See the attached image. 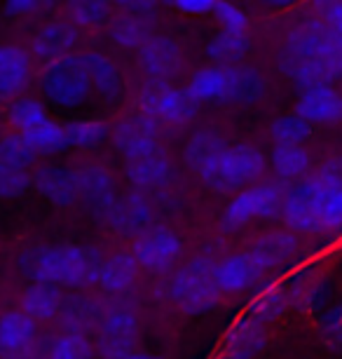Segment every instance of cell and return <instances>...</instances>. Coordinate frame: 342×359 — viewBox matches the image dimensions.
<instances>
[{"instance_id": "1", "label": "cell", "mask_w": 342, "mask_h": 359, "mask_svg": "<svg viewBox=\"0 0 342 359\" xmlns=\"http://www.w3.org/2000/svg\"><path fill=\"white\" fill-rule=\"evenodd\" d=\"M277 69L300 90L342 78L338 47L324 19L312 15L286 31L277 50Z\"/></svg>"}, {"instance_id": "2", "label": "cell", "mask_w": 342, "mask_h": 359, "mask_svg": "<svg viewBox=\"0 0 342 359\" xmlns=\"http://www.w3.org/2000/svg\"><path fill=\"white\" fill-rule=\"evenodd\" d=\"M101 259L94 249L78 245H40L19 256V268L31 282L59 287H90L99 282Z\"/></svg>"}, {"instance_id": "3", "label": "cell", "mask_w": 342, "mask_h": 359, "mask_svg": "<svg viewBox=\"0 0 342 359\" xmlns=\"http://www.w3.org/2000/svg\"><path fill=\"white\" fill-rule=\"evenodd\" d=\"M185 90L197 104L251 106L265 97L267 78L251 64H211L194 71Z\"/></svg>"}, {"instance_id": "4", "label": "cell", "mask_w": 342, "mask_h": 359, "mask_svg": "<svg viewBox=\"0 0 342 359\" xmlns=\"http://www.w3.org/2000/svg\"><path fill=\"white\" fill-rule=\"evenodd\" d=\"M267 169V158L258 146L239 141V144H227L225 151L211 162L204 172L197 174L206 188L213 193L230 195L239 193L244 188L253 186Z\"/></svg>"}, {"instance_id": "5", "label": "cell", "mask_w": 342, "mask_h": 359, "mask_svg": "<svg viewBox=\"0 0 342 359\" xmlns=\"http://www.w3.org/2000/svg\"><path fill=\"white\" fill-rule=\"evenodd\" d=\"M338 179H340V167L333 165L312 176H305L303 181H298L291 191H286L281 221L293 233H305V235L321 233V212H324L326 198Z\"/></svg>"}, {"instance_id": "6", "label": "cell", "mask_w": 342, "mask_h": 359, "mask_svg": "<svg viewBox=\"0 0 342 359\" xmlns=\"http://www.w3.org/2000/svg\"><path fill=\"white\" fill-rule=\"evenodd\" d=\"M213 263L206 256L183 263L169 280V298L180 313L185 315H204L211 313L220 303V291L213 273Z\"/></svg>"}, {"instance_id": "7", "label": "cell", "mask_w": 342, "mask_h": 359, "mask_svg": "<svg viewBox=\"0 0 342 359\" xmlns=\"http://www.w3.org/2000/svg\"><path fill=\"white\" fill-rule=\"evenodd\" d=\"M38 87L47 104L62 108V111H76V108L85 106L94 94L83 54H73V57L45 64V69L40 71Z\"/></svg>"}, {"instance_id": "8", "label": "cell", "mask_w": 342, "mask_h": 359, "mask_svg": "<svg viewBox=\"0 0 342 359\" xmlns=\"http://www.w3.org/2000/svg\"><path fill=\"white\" fill-rule=\"evenodd\" d=\"M284 198L286 193L279 184L244 188L225 205L223 214H220V228L225 233H234V230L249 226L251 221H270L274 216H281Z\"/></svg>"}, {"instance_id": "9", "label": "cell", "mask_w": 342, "mask_h": 359, "mask_svg": "<svg viewBox=\"0 0 342 359\" xmlns=\"http://www.w3.org/2000/svg\"><path fill=\"white\" fill-rule=\"evenodd\" d=\"M138 111L150 115L159 125L180 127L197 118L199 104L187 90L173 87L171 83L148 80L138 92Z\"/></svg>"}, {"instance_id": "10", "label": "cell", "mask_w": 342, "mask_h": 359, "mask_svg": "<svg viewBox=\"0 0 342 359\" xmlns=\"http://www.w3.org/2000/svg\"><path fill=\"white\" fill-rule=\"evenodd\" d=\"M159 127L162 125H159L157 120H152L150 115H145L141 111L124 115V118L117 120L111 132L113 148H115L127 162L162 151V148H159Z\"/></svg>"}, {"instance_id": "11", "label": "cell", "mask_w": 342, "mask_h": 359, "mask_svg": "<svg viewBox=\"0 0 342 359\" xmlns=\"http://www.w3.org/2000/svg\"><path fill=\"white\" fill-rule=\"evenodd\" d=\"M131 254L143 270L169 273L178 263L180 254H183V242L171 228L150 226L148 230L136 235V240L131 245Z\"/></svg>"}, {"instance_id": "12", "label": "cell", "mask_w": 342, "mask_h": 359, "mask_svg": "<svg viewBox=\"0 0 342 359\" xmlns=\"http://www.w3.org/2000/svg\"><path fill=\"white\" fill-rule=\"evenodd\" d=\"M138 336V317L131 310H111L97 329V352L104 359L127 357L136 352Z\"/></svg>"}, {"instance_id": "13", "label": "cell", "mask_w": 342, "mask_h": 359, "mask_svg": "<svg viewBox=\"0 0 342 359\" xmlns=\"http://www.w3.org/2000/svg\"><path fill=\"white\" fill-rule=\"evenodd\" d=\"M138 69L143 76L155 83H171L173 78L183 71V50L169 36H152L136 52Z\"/></svg>"}, {"instance_id": "14", "label": "cell", "mask_w": 342, "mask_h": 359, "mask_svg": "<svg viewBox=\"0 0 342 359\" xmlns=\"http://www.w3.org/2000/svg\"><path fill=\"white\" fill-rule=\"evenodd\" d=\"M78 172V191H80V202L85 205L87 212H92L99 219H106L111 212V207L115 205L117 186L115 176L101 165H85L76 169Z\"/></svg>"}, {"instance_id": "15", "label": "cell", "mask_w": 342, "mask_h": 359, "mask_svg": "<svg viewBox=\"0 0 342 359\" xmlns=\"http://www.w3.org/2000/svg\"><path fill=\"white\" fill-rule=\"evenodd\" d=\"M80 45V29L69 19H52L43 24L31 40V54L45 64L73 57Z\"/></svg>"}, {"instance_id": "16", "label": "cell", "mask_w": 342, "mask_h": 359, "mask_svg": "<svg viewBox=\"0 0 342 359\" xmlns=\"http://www.w3.org/2000/svg\"><path fill=\"white\" fill-rule=\"evenodd\" d=\"M38 322L24 310L0 315V359H29L36 350Z\"/></svg>"}, {"instance_id": "17", "label": "cell", "mask_w": 342, "mask_h": 359, "mask_svg": "<svg viewBox=\"0 0 342 359\" xmlns=\"http://www.w3.org/2000/svg\"><path fill=\"white\" fill-rule=\"evenodd\" d=\"M152 219H155V209L148 195L143 191H131L120 195L104 221L122 235H141L150 228Z\"/></svg>"}, {"instance_id": "18", "label": "cell", "mask_w": 342, "mask_h": 359, "mask_svg": "<svg viewBox=\"0 0 342 359\" xmlns=\"http://www.w3.org/2000/svg\"><path fill=\"white\" fill-rule=\"evenodd\" d=\"M296 113L312 125H335L342 120V92L333 83H319L300 90Z\"/></svg>"}, {"instance_id": "19", "label": "cell", "mask_w": 342, "mask_h": 359, "mask_svg": "<svg viewBox=\"0 0 342 359\" xmlns=\"http://www.w3.org/2000/svg\"><path fill=\"white\" fill-rule=\"evenodd\" d=\"M213 273H216V282L223 294H241V291L256 287L263 280L265 270L260 268L256 256L246 249V252L227 254L216 261Z\"/></svg>"}, {"instance_id": "20", "label": "cell", "mask_w": 342, "mask_h": 359, "mask_svg": "<svg viewBox=\"0 0 342 359\" xmlns=\"http://www.w3.org/2000/svg\"><path fill=\"white\" fill-rule=\"evenodd\" d=\"M33 188L57 207H71L80 200L78 172L62 165L38 167L33 174Z\"/></svg>"}, {"instance_id": "21", "label": "cell", "mask_w": 342, "mask_h": 359, "mask_svg": "<svg viewBox=\"0 0 342 359\" xmlns=\"http://www.w3.org/2000/svg\"><path fill=\"white\" fill-rule=\"evenodd\" d=\"M270 334H267V324L260 322L256 315L246 313L227 329L223 338L225 355L239 357V359H253L265 350Z\"/></svg>"}, {"instance_id": "22", "label": "cell", "mask_w": 342, "mask_h": 359, "mask_svg": "<svg viewBox=\"0 0 342 359\" xmlns=\"http://www.w3.org/2000/svg\"><path fill=\"white\" fill-rule=\"evenodd\" d=\"M173 165L169 160V155L157 151L152 155H145V158L138 160H129L124 167V176L127 181L134 186V191H162L173 181Z\"/></svg>"}, {"instance_id": "23", "label": "cell", "mask_w": 342, "mask_h": 359, "mask_svg": "<svg viewBox=\"0 0 342 359\" xmlns=\"http://www.w3.org/2000/svg\"><path fill=\"white\" fill-rule=\"evenodd\" d=\"M33 76L31 54L19 45H0V99L22 97Z\"/></svg>"}, {"instance_id": "24", "label": "cell", "mask_w": 342, "mask_h": 359, "mask_svg": "<svg viewBox=\"0 0 342 359\" xmlns=\"http://www.w3.org/2000/svg\"><path fill=\"white\" fill-rule=\"evenodd\" d=\"M249 252L256 256L260 268L265 273L288 266L300 254V240L293 235V230H270L260 235L251 245Z\"/></svg>"}, {"instance_id": "25", "label": "cell", "mask_w": 342, "mask_h": 359, "mask_svg": "<svg viewBox=\"0 0 342 359\" xmlns=\"http://www.w3.org/2000/svg\"><path fill=\"white\" fill-rule=\"evenodd\" d=\"M85 69L90 73L94 94H99L106 101H117L124 92V80L120 73L117 64L113 62L108 54L101 52H85L83 54Z\"/></svg>"}, {"instance_id": "26", "label": "cell", "mask_w": 342, "mask_h": 359, "mask_svg": "<svg viewBox=\"0 0 342 359\" xmlns=\"http://www.w3.org/2000/svg\"><path fill=\"white\" fill-rule=\"evenodd\" d=\"M64 294L59 284L52 282H31L24 289L22 310L36 322H52L59 320L64 310Z\"/></svg>"}, {"instance_id": "27", "label": "cell", "mask_w": 342, "mask_h": 359, "mask_svg": "<svg viewBox=\"0 0 342 359\" xmlns=\"http://www.w3.org/2000/svg\"><path fill=\"white\" fill-rule=\"evenodd\" d=\"M155 36L152 33V17L136 15V12H122L108 22V38L113 45L122 50H141L148 40Z\"/></svg>"}, {"instance_id": "28", "label": "cell", "mask_w": 342, "mask_h": 359, "mask_svg": "<svg viewBox=\"0 0 342 359\" xmlns=\"http://www.w3.org/2000/svg\"><path fill=\"white\" fill-rule=\"evenodd\" d=\"M138 270L141 266L131 252H115L101 263L97 284L104 291H108V294H124V291H129L136 284Z\"/></svg>"}, {"instance_id": "29", "label": "cell", "mask_w": 342, "mask_h": 359, "mask_svg": "<svg viewBox=\"0 0 342 359\" xmlns=\"http://www.w3.org/2000/svg\"><path fill=\"white\" fill-rule=\"evenodd\" d=\"M291 308L317 310L326 298V275L319 268H305L286 282Z\"/></svg>"}, {"instance_id": "30", "label": "cell", "mask_w": 342, "mask_h": 359, "mask_svg": "<svg viewBox=\"0 0 342 359\" xmlns=\"http://www.w3.org/2000/svg\"><path fill=\"white\" fill-rule=\"evenodd\" d=\"M227 141L213 130H199L185 141L183 148V162L192 174L204 172L220 153L225 151Z\"/></svg>"}, {"instance_id": "31", "label": "cell", "mask_w": 342, "mask_h": 359, "mask_svg": "<svg viewBox=\"0 0 342 359\" xmlns=\"http://www.w3.org/2000/svg\"><path fill=\"white\" fill-rule=\"evenodd\" d=\"M249 52H251L249 31L220 29L216 36L209 40V45H206V57H209L213 64H220V66L241 64Z\"/></svg>"}, {"instance_id": "32", "label": "cell", "mask_w": 342, "mask_h": 359, "mask_svg": "<svg viewBox=\"0 0 342 359\" xmlns=\"http://www.w3.org/2000/svg\"><path fill=\"white\" fill-rule=\"evenodd\" d=\"M59 320H62V327L69 331V334H87V331H97L104 317H101V308L97 306V301L76 296L64 303V310H62V315H59Z\"/></svg>"}, {"instance_id": "33", "label": "cell", "mask_w": 342, "mask_h": 359, "mask_svg": "<svg viewBox=\"0 0 342 359\" xmlns=\"http://www.w3.org/2000/svg\"><path fill=\"white\" fill-rule=\"evenodd\" d=\"M270 165L279 181L305 179L312 167V153L305 146H274L270 155Z\"/></svg>"}, {"instance_id": "34", "label": "cell", "mask_w": 342, "mask_h": 359, "mask_svg": "<svg viewBox=\"0 0 342 359\" xmlns=\"http://www.w3.org/2000/svg\"><path fill=\"white\" fill-rule=\"evenodd\" d=\"M288 308H291V298H288L286 284H265L253 298L249 313L256 315L260 322L272 324L281 320Z\"/></svg>"}, {"instance_id": "35", "label": "cell", "mask_w": 342, "mask_h": 359, "mask_svg": "<svg viewBox=\"0 0 342 359\" xmlns=\"http://www.w3.org/2000/svg\"><path fill=\"white\" fill-rule=\"evenodd\" d=\"M47 120H50L47 106L36 97H15L8 104V123L19 134H29Z\"/></svg>"}, {"instance_id": "36", "label": "cell", "mask_w": 342, "mask_h": 359, "mask_svg": "<svg viewBox=\"0 0 342 359\" xmlns=\"http://www.w3.org/2000/svg\"><path fill=\"white\" fill-rule=\"evenodd\" d=\"M111 0H66V19L78 29H99L111 22Z\"/></svg>"}, {"instance_id": "37", "label": "cell", "mask_w": 342, "mask_h": 359, "mask_svg": "<svg viewBox=\"0 0 342 359\" xmlns=\"http://www.w3.org/2000/svg\"><path fill=\"white\" fill-rule=\"evenodd\" d=\"M66 132H69L71 148H78V151H97L106 144L111 134L104 120L94 118L71 120V123H66Z\"/></svg>"}, {"instance_id": "38", "label": "cell", "mask_w": 342, "mask_h": 359, "mask_svg": "<svg viewBox=\"0 0 342 359\" xmlns=\"http://www.w3.org/2000/svg\"><path fill=\"white\" fill-rule=\"evenodd\" d=\"M314 125L307 123L303 115H279L270 125V139L277 146H305L312 137Z\"/></svg>"}, {"instance_id": "39", "label": "cell", "mask_w": 342, "mask_h": 359, "mask_svg": "<svg viewBox=\"0 0 342 359\" xmlns=\"http://www.w3.org/2000/svg\"><path fill=\"white\" fill-rule=\"evenodd\" d=\"M26 141L36 148L38 155H59L71 148L69 132L66 125H59L57 120H47V123L38 125L36 130H31L29 134H24Z\"/></svg>"}, {"instance_id": "40", "label": "cell", "mask_w": 342, "mask_h": 359, "mask_svg": "<svg viewBox=\"0 0 342 359\" xmlns=\"http://www.w3.org/2000/svg\"><path fill=\"white\" fill-rule=\"evenodd\" d=\"M38 160V153L24 134L12 132L0 137V165L17 167V169H29L33 167V162Z\"/></svg>"}, {"instance_id": "41", "label": "cell", "mask_w": 342, "mask_h": 359, "mask_svg": "<svg viewBox=\"0 0 342 359\" xmlns=\"http://www.w3.org/2000/svg\"><path fill=\"white\" fill-rule=\"evenodd\" d=\"M97 345L90 343L85 334H62L52 343L47 359H94Z\"/></svg>"}, {"instance_id": "42", "label": "cell", "mask_w": 342, "mask_h": 359, "mask_svg": "<svg viewBox=\"0 0 342 359\" xmlns=\"http://www.w3.org/2000/svg\"><path fill=\"white\" fill-rule=\"evenodd\" d=\"M317 334L326 348H331L333 352H342V303L331 306L319 315Z\"/></svg>"}, {"instance_id": "43", "label": "cell", "mask_w": 342, "mask_h": 359, "mask_svg": "<svg viewBox=\"0 0 342 359\" xmlns=\"http://www.w3.org/2000/svg\"><path fill=\"white\" fill-rule=\"evenodd\" d=\"M314 15L324 19L331 36L338 47L340 57V76H342V0H312Z\"/></svg>"}, {"instance_id": "44", "label": "cell", "mask_w": 342, "mask_h": 359, "mask_svg": "<svg viewBox=\"0 0 342 359\" xmlns=\"http://www.w3.org/2000/svg\"><path fill=\"white\" fill-rule=\"evenodd\" d=\"M33 186V176L29 169H17L0 165V200H15Z\"/></svg>"}, {"instance_id": "45", "label": "cell", "mask_w": 342, "mask_h": 359, "mask_svg": "<svg viewBox=\"0 0 342 359\" xmlns=\"http://www.w3.org/2000/svg\"><path fill=\"white\" fill-rule=\"evenodd\" d=\"M213 17L220 24V29L230 31H249V17L239 5L230 3V0H220L218 8L213 10Z\"/></svg>"}, {"instance_id": "46", "label": "cell", "mask_w": 342, "mask_h": 359, "mask_svg": "<svg viewBox=\"0 0 342 359\" xmlns=\"http://www.w3.org/2000/svg\"><path fill=\"white\" fill-rule=\"evenodd\" d=\"M164 3L176 12H180V15L204 17V15H213V10L218 8L220 0H164Z\"/></svg>"}, {"instance_id": "47", "label": "cell", "mask_w": 342, "mask_h": 359, "mask_svg": "<svg viewBox=\"0 0 342 359\" xmlns=\"http://www.w3.org/2000/svg\"><path fill=\"white\" fill-rule=\"evenodd\" d=\"M45 0H3V8L8 17H31L43 8Z\"/></svg>"}, {"instance_id": "48", "label": "cell", "mask_w": 342, "mask_h": 359, "mask_svg": "<svg viewBox=\"0 0 342 359\" xmlns=\"http://www.w3.org/2000/svg\"><path fill=\"white\" fill-rule=\"evenodd\" d=\"M122 12H136V15H150L155 12L159 0H111Z\"/></svg>"}, {"instance_id": "49", "label": "cell", "mask_w": 342, "mask_h": 359, "mask_svg": "<svg viewBox=\"0 0 342 359\" xmlns=\"http://www.w3.org/2000/svg\"><path fill=\"white\" fill-rule=\"evenodd\" d=\"M258 3L270 10H291V8H296V5L305 3V0H258Z\"/></svg>"}, {"instance_id": "50", "label": "cell", "mask_w": 342, "mask_h": 359, "mask_svg": "<svg viewBox=\"0 0 342 359\" xmlns=\"http://www.w3.org/2000/svg\"><path fill=\"white\" fill-rule=\"evenodd\" d=\"M120 359H162V357H157V355H148V352H131V355L120 357Z\"/></svg>"}, {"instance_id": "51", "label": "cell", "mask_w": 342, "mask_h": 359, "mask_svg": "<svg viewBox=\"0 0 342 359\" xmlns=\"http://www.w3.org/2000/svg\"><path fill=\"white\" fill-rule=\"evenodd\" d=\"M218 359H239V357H232V355H223V357H218Z\"/></svg>"}]
</instances>
